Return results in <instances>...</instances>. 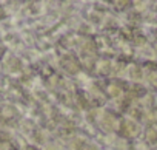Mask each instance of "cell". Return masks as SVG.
<instances>
[{"label": "cell", "instance_id": "1", "mask_svg": "<svg viewBox=\"0 0 157 150\" xmlns=\"http://www.w3.org/2000/svg\"><path fill=\"white\" fill-rule=\"evenodd\" d=\"M86 150H96L94 147H86Z\"/></svg>", "mask_w": 157, "mask_h": 150}]
</instances>
